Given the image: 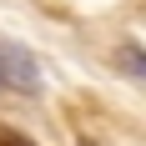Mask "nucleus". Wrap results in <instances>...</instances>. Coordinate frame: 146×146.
<instances>
[{"mask_svg":"<svg viewBox=\"0 0 146 146\" xmlns=\"http://www.w3.org/2000/svg\"><path fill=\"white\" fill-rule=\"evenodd\" d=\"M81 146H101V141H81Z\"/></svg>","mask_w":146,"mask_h":146,"instance_id":"nucleus-3","label":"nucleus"},{"mask_svg":"<svg viewBox=\"0 0 146 146\" xmlns=\"http://www.w3.org/2000/svg\"><path fill=\"white\" fill-rule=\"evenodd\" d=\"M0 86L15 91V96H40V86H45L40 60L20 40H10V35H0Z\"/></svg>","mask_w":146,"mask_h":146,"instance_id":"nucleus-1","label":"nucleus"},{"mask_svg":"<svg viewBox=\"0 0 146 146\" xmlns=\"http://www.w3.org/2000/svg\"><path fill=\"white\" fill-rule=\"evenodd\" d=\"M116 66L126 76H136V81H146V50L136 40H126V45H116Z\"/></svg>","mask_w":146,"mask_h":146,"instance_id":"nucleus-2","label":"nucleus"}]
</instances>
